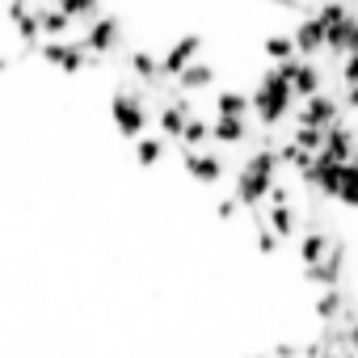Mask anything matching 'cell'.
Instances as JSON below:
<instances>
[{
  "mask_svg": "<svg viewBox=\"0 0 358 358\" xmlns=\"http://www.w3.org/2000/svg\"><path fill=\"white\" fill-rule=\"evenodd\" d=\"M186 118H190V101L182 97V101H173V106H164L160 110V135L164 139H177V135H182V127H186Z\"/></svg>",
  "mask_w": 358,
  "mask_h": 358,
  "instance_id": "obj_14",
  "label": "cell"
},
{
  "mask_svg": "<svg viewBox=\"0 0 358 358\" xmlns=\"http://www.w3.org/2000/svg\"><path fill=\"white\" fill-rule=\"evenodd\" d=\"M34 22H38V38H64L72 30V22L55 9V5H38L34 9Z\"/></svg>",
  "mask_w": 358,
  "mask_h": 358,
  "instance_id": "obj_12",
  "label": "cell"
},
{
  "mask_svg": "<svg viewBox=\"0 0 358 358\" xmlns=\"http://www.w3.org/2000/svg\"><path fill=\"white\" fill-rule=\"evenodd\" d=\"M262 51L274 59V64H287V59H295V47H291V34H270L266 43H262Z\"/></svg>",
  "mask_w": 358,
  "mask_h": 358,
  "instance_id": "obj_23",
  "label": "cell"
},
{
  "mask_svg": "<svg viewBox=\"0 0 358 358\" xmlns=\"http://www.w3.org/2000/svg\"><path fill=\"white\" fill-rule=\"evenodd\" d=\"M110 114H114V127H118L122 139H139L143 127H148V110H143V101L135 93H114Z\"/></svg>",
  "mask_w": 358,
  "mask_h": 358,
  "instance_id": "obj_3",
  "label": "cell"
},
{
  "mask_svg": "<svg viewBox=\"0 0 358 358\" xmlns=\"http://www.w3.org/2000/svg\"><path fill=\"white\" fill-rule=\"evenodd\" d=\"M266 190H270V177H257V173H249V169H241V177H236V207H249V211H257L262 203H266Z\"/></svg>",
  "mask_w": 358,
  "mask_h": 358,
  "instance_id": "obj_9",
  "label": "cell"
},
{
  "mask_svg": "<svg viewBox=\"0 0 358 358\" xmlns=\"http://www.w3.org/2000/svg\"><path fill=\"white\" fill-rule=\"evenodd\" d=\"M341 118V110H337V97L333 93H312V97H303V106H299V114H295V122L299 127H316V131H324V127H333Z\"/></svg>",
  "mask_w": 358,
  "mask_h": 358,
  "instance_id": "obj_4",
  "label": "cell"
},
{
  "mask_svg": "<svg viewBox=\"0 0 358 358\" xmlns=\"http://www.w3.org/2000/svg\"><path fill=\"white\" fill-rule=\"evenodd\" d=\"M345 303H350V291H345V287H324V295L316 299V316H320L324 324H333V320L345 312Z\"/></svg>",
  "mask_w": 358,
  "mask_h": 358,
  "instance_id": "obj_15",
  "label": "cell"
},
{
  "mask_svg": "<svg viewBox=\"0 0 358 358\" xmlns=\"http://www.w3.org/2000/svg\"><path fill=\"white\" fill-rule=\"evenodd\" d=\"M253 245H257V253H262V257H274V253L282 249V241H278L266 224H257V228H253Z\"/></svg>",
  "mask_w": 358,
  "mask_h": 358,
  "instance_id": "obj_26",
  "label": "cell"
},
{
  "mask_svg": "<svg viewBox=\"0 0 358 358\" xmlns=\"http://www.w3.org/2000/svg\"><path fill=\"white\" fill-rule=\"evenodd\" d=\"M291 106H295V97H291V85H287V76H282L278 68H270V72L262 76L257 93L249 97V110H257V118H262L266 127H278V122L291 114Z\"/></svg>",
  "mask_w": 358,
  "mask_h": 358,
  "instance_id": "obj_1",
  "label": "cell"
},
{
  "mask_svg": "<svg viewBox=\"0 0 358 358\" xmlns=\"http://www.w3.org/2000/svg\"><path fill=\"white\" fill-rule=\"evenodd\" d=\"M160 156H164V139H152V135H143V139L135 143V160H139L143 169L160 164Z\"/></svg>",
  "mask_w": 358,
  "mask_h": 358,
  "instance_id": "obj_24",
  "label": "cell"
},
{
  "mask_svg": "<svg viewBox=\"0 0 358 358\" xmlns=\"http://www.w3.org/2000/svg\"><path fill=\"white\" fill-rule=\"evenodd\" d=\"M245 169L257 173V177H270V182H278V156H274V148H257V152L245 160Z\"/></svg>",
  "mask_w": 358,
  "mask_h": 358,
  "instance_id": "obj_20",
  "label": "cell"
},
{
  "mask_svg": "<svg viewBox=\"0 0 358 358\" xmlns=\"http://www.w3.org/2000/svg\"><path fill=\"white\" fill-rule=\"evenodd\" d=\"M270 5H282V9H303L299 0H270Z\"/></svg>",
  "mask_w": 358,
  "mask_h": 358,
  "instance_id": "obj_29",
  "label": "cell"
},
{
  "mask_svg": "<svg viewBox=\"0 0 358 358\" xmlns=\"http://www.w3.org/2000/svg\"><path fill=\"white\" fill-rule=\"evenodd\" d=\"M207 139H211V122H203V118H186L182 135H177V143H182V152H194V148H203Z\"/></svg>",
  "mask_w": 358,
  "mask_h": 358,
  "instance_id": "obj_19",
  "label": "cell"
},
{
  "mask_svg": "<svg viewBox=\"0 0 358 358\" xmlns=\"http://www.w3.org/2000/svg\"><path fill=\"white\" fill-rule=\"evenodd\" d=\"M236 211H241V207H236V199H220V203H215V215H220L224 224H228V220H232Z\"/></svg>",
  "mask_w": 358,
  "mask_h": 358,
  "instance_id": "obj_28",
  "label": "cell"
},
{
  "mask_svg": "<svg viewBox=\"0 0 358 358\" xmlns=\"http://www.w3.org/2000/svg\"><path fill=\"white\" fill-rule=\"evenodd\" d=\"M211 139H220V143H245L249 139V118H215L211 122Z\"/></svg>",
  "mask_w": 358,
  "mask_h": 358,
  "instance_id": "obj_16",
  "label": "cell"
},
{
  "mask_svg": "<svg viewBox=\"0 0 358 358\" xmlns=\"http://www.w3.org/2000/svg\"><path fill=\"white\" fill-rule=\"evenodd\" d=\"M199 51H203V38L199 34H186V38H177L156 64H160V76H173L177 80V72H182V68H190L194 59H199Z\"/></svg>",
  "mask_w": 358,
  "mask_h": 358,
  "instance_id": "obj_6",
  "label": "cell"
},
{
  "mask_svg": "<svg viewBox=\"0 0 358 358\" xmlns=\"http://www.w3.org/2000/svg\"><path fill=\"white\" fill-rule=\"evenodd\" d=\"M5 68H9V59H5V55H0V72H5Z\"/></svg>",
  "mask_w": 358,
  "mask_h": 358,
  "instance_id": "obj_30",
  "label": "cell"
},
{
  "mask_svg": "<svg viewBox=\"0 0 358 358\" xmlns=\"http://www.w3.org/2000/svg\"><path fill=\"white\" fill-rule=\"evenodd\" d=\"M215 85V68L211 64H190V68H182V72H177V89H182V93H199V89H211Z\"/></svg>",
  "mask_w": 358,
  "mask_h": 358,
  "instance_id": "obj_13",
  "label": "cell"
},
{
  "mask_svg": "<svg viewBox=\"0 0 358 358\" xmlns=\"http://www.w3.org/2000/svg\"><path fill=\"white\" fill-rule=\"evenodd\" d=\"M354 47H358V17H354V13H345V17H337V22L324 26V51L350 55Z\"/></svg>",
  "mask_w": 358,
  "mask_h": 358,
  "instance_id": "obj_8",
  "label": "cell"
},
{
  "mask_svg": "<svg viewBox=\"0 0 358 358\" xmlns=\"http://www.w3.org/2000/svg\"><path fill=\"white\" fill-rule=\"evenodd\" d=\"M329 249H333L329 232H308V236L299 241V262H303V266H316V262H320Z\"/></svg>",
  "mask_w": 358,
  "mask_h": 358,
  "instance_id": "obj_18",
  "label": "cell"
},
{
  "mask_svg": "<svg viewBox=\"0 0 358 358\" xmlns=\"http://www.w3.org/2000/svg\"><path fill=\"white\" fill-rule=\"evenodd\" d=\"M320 139H324V131H316V127H295V135H291V143L303 148V152H312V156H316Z\"/></svg>",
  "mask_w": 358,
  "mask_h": 358,
  "instance_id": "obj_27",
  "label": "cell"
},
{
  "mask_svg": "<svg viewBox=\"0 0 358 358\" xmlns=\"http://www.w3.org/2000/svg\"><path fill=\"white\" fill-rule=\"evenodd\" d=\"M93 55H110L118 43H122V22L118 17H93L85 26V38H80Z\"/></svg>",
  "mask_w": 358,
  "mask_h": 358,
  "instance_id": "obj_5",
  "label": "cell"
},
{
  "mask_svg": "<svg viewBox=\"0 0 358 358\" xmlns=\"http://www.w3.org/2000/svg\"><path fill=\"white\" fill-rule=\"evenodd\" d=\"M93 5H101V0H93Z\"/></svg>",
  "mask_w": 358,
  "mask_h": 358,
  "instance_id": "obj_31",
  "label": "cell"
},
{
  "mask_svg": "<svg viewBox=\"0 0 358 358\" xmlns=\"http://www.w3.org/2000/svg\"><path fill=\"white\" fill-rule=\"evenodd\" d=\"M215 110H220L224 118H249V97L236 93V89H224L220 101H215Z\"/></svg>",
  "mask_w": 358,
  "mask_h": 358,
  "instance_id": "obj_21",
  "label": "cell"
},
{
  "mask_svg": "<svg viewBox=\"0 0 358 358\" xmlns=\"http://www.w3.org/2000/svg\"><path fill=\"white\" fill-rule=\"evenodd\" d=\"M324 89V76H320V68L312 64V59H295V68H291V97H312V93H320Z\"/></svg>",
  "mask_w": 358,
  "mask_h": 358,
  "instance_id": "obj_11",
  "label": "cell"
},
{
  "mask_svg": "<svg viewBox=\"0 0 358 358\" xmlns=\"http://www.w3.org/2000/svg\"><path fill=\"white\" fill-rule=\"evenodd\" d=\"M182 164H186V173L194 177L199 186H215L220 177H224V156H215V152H203V148H194V152H182Z\"/></svg>",
  "mask_w": 358,
  "mask_h": 358,
  "instance_id": "obj_7",
  "label": "cell"
},
{
  "mask_svg": "<svg viewBox=\"0 0 358 358\" xmlns=\"http://www.w3.org/2000/svg\"><path fill=\"white\" fill-rule=\"evenodd\" d=\"M291 47H295V55H320L324 51V30H320V22L312 13L291 30Z\"/></svg>",
  "mask_w": 358,
  "mask_h": 358,
  "instance_id": "obj_10",
  "label": "cell"
},
{
  "mask_svg": "<svg viewBox=\"0 0 358 358\" xmlns=\"http://www.w3.org/2000/svg\"><path fill=\"white\" fill-rule=\"evenodd\" d=\"M38 55L51 64V68H59V72H68V76H76V72H85V68H93L97 64V55L80 43V38H43L38 43Z\"/></svg>",
  "mask_w": 358,
  "mask_h": 358,
  "instance_id": "obj_2",
  "label": "cell"
},
{
  "mask_svg": "<svg viewBox=\"0 0 358 358\" xmlns=\"http://www.w3.org/2000/svg\"><path fill=\"white\" fill-rule=\"evenodd\" d=\"M127 64H131V72H135L143 85H156V76H160V64H156V55H152V51H135Z\"/></svg>",
  "mask_w": 358,
  "mask_h": 358,
  "instance_id": "obj_22",
  "label": "cell"
},
{
  "mask_svg": "<svg viewBox=\"0 0 358 358\" xmlns=\"http://www.w3.org/2000/svg\"><path fill=\"white\" fill-rule=\"evenodd\" d=\"M337 199L345 203V207H354L358 203V164L350 160V164H341V190H337Z\"/></svg>",
  "mask_w": 358,
  "mask_h": 358,
  "instance_id": "obj_25",
  "label": "cell"
},
{
  "mask_svg": "<svg viewBox=\"0 0 358 358\" xmlns=\"http://www.w3.org/2000/svg\"><path fill=\"white\" fill-rule=\"evenodd\" d=\"M295 224H299L295 207H270V215H266V228H270L278 241H291V236H295Z\"/></svg>",
  "mask_w": 358,
  "mask_h": 358,
  "instance_id": "obj_17",
  "label": "cell"
}]
</instances>
